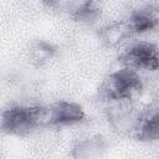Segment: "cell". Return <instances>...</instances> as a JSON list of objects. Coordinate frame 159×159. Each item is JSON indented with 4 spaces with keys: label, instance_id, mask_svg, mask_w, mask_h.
<instances>
[{
    "label": "cell",
    "instance_id": "1",
    "mask_svg": "<svg viewBox=\"0 0 159 159\" xmlns=\"http://www.w3.org/2000/svg\"><path fill=\"white\" fill-rule=\"evenodd\" d=\"M47 124V108L39 106H11L2 112L1 129L12 135H25Z\"/></svg>",
    "mask_w": 159,
    "mask_h": 159
},
{
    "label": "cell",
    "instance_id": "2",
    "mask_svg": "<svg viewBox=\"0 0 159 159\" xmlns=\"http://www.w3.org/2000/svg\"><path fill=\"white\" fill-rule=\"evenodd\" d=\"M143 89V82L135 70L120 68L111 73L103 82L99 93L108 101H129Z\"/></svg>",
    "mask_w": 159,
    "mask_h": 159
},
{
    "label": "cell",
    "instance_id": "3",
    "mask_svg": "<svg viewBox=\"0 0 159 159\" xmlns=\"http://www.w3.org/2000/svg\"><path fill=\"white\" fill-rule=\"evenodd\" d=\"M120 61L132 70L157 71L159 70V47L147 41L137 42L123 52Z\"/></svg>",
    "mask_w": 159,
    "mask_h": 159
},
{
    "label": "cell",
    "instance_id": "4",
    "mask_svg": "<svg viewBox=\"0 0 159 159\" xmlns=\"http://www.w3.org/2000/svg\"><path fill=\"white\" fill-rule=\"evenodd\" d=\"M84 118V112L81 106L67 102L60 101L47 108V124L51 125H67L75 124Z\"/></svg>",
    "mask_w": 159,
    "mask_h": 159
},
{
    "label": "cell",
    "instance_id": "5",
    "mask_svg": "<svg viewBox=\"0 0 159 159\" xmlns=\"http://www.w3.org/2000/svg\"><path fill=\"white\" fill-rule=\"evenodd\" d=\"M134 135L139 140H159V107L148 109L135 123Z\"/></svg>",
    "mask_w": 159,
    "mask_h": 159
},
{
    "label": "cell",
    "instance_id": "6",
    "mask_svg": "<svg viewBox=\"0 0 159 159\" xmlns=\"http://www.w3.org/2000/svg\"><path fill=\"white\" fill-rule=\"evenodd\" d=\"M125 22L132 34H143L155 29L159 24V19L153 10L139 9L134 11Z\"/></svg>",
    "mask_w": 159,
    "mask_h": 159
},
{
    "label": "cell",
    "instance_id": "7",
    "mask_svg": "<svg viewBox=\"0 0 159 159\" xmlns=\"http://www.w3.org/2000/svg\"><path fill=\"white\" fill-rule=\"evenodd\" d=\"M106 150V140L102 137L86 138L78 142L72 150L75 159H96Z\"/></svg>",
    "mask_w": 159,
    "mask_h": 159
},
{
    "label": "cell",
    "instance_id": "8",
    "mask_svg": "<svg viewBox=\"0 0 159 159\" xmlns=\"http://www.w3.org/2000/svg\"><path fill=\"white\" fill-rule=\"evenodd\" d=\"M130 35H132V32H130L127 22L112 24V25L106 26L101 31V36H102L103 41H106L109 46L120 43L123 40H125Z\"/></svg>",
    "mask_w": 159,
    "mask_h": 159
},
{
    "label": "cell",
    "instance_id": "9",
    "mask_svg": "<svg viewBox=\"0 0 159 159\" xmlns=\"http://www.w3.org/2000/svg\"><path fill=\"white\" fill-rule=\"evenodd\" d=\"M101 14V7L94 1H86L81 2L76 9H73L72 16L77 21L82 22H92L94 21Z\"/></svg>",
    "mask_w": 159,
    "mask_h": 159
},
{
    "label": "cell",
    "instance_id": "10",
    "mask_svg": "<svg viewBox=\"0 0 159 159\" xmlns=\"http://www.w3.org/2000/svg\"><path fill=\"white\" fill-rule=\"evenodd\" d=\"M53 52H55V50H53V47L50 43H47V42H39L32 48V51H31V58H32L34 62L41 65L42 62L47 61L52 56Z\"/></svg>",
    "mask_w": 159,
    "mask_h": 159
}]
</instances>
